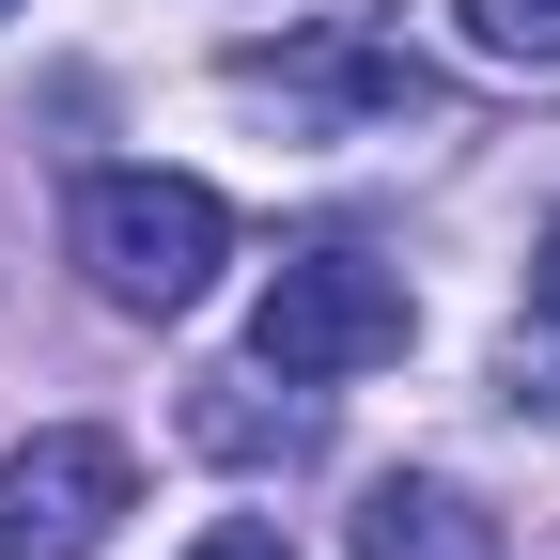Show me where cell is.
<instances>
[{"mask_svg":"<svg viewBox=\"0 0 560 560\" xmlns=\"http://www.w3.org/2000/svg\"><path fill=\"white\" fill-rule=\"evenodd\" d=\"M405 327H420L405 265H374L359 234H312V249H280V280L249 296V359L280 389H342V374L405 359Z\"/></svg>","mask_w":560,"mask_h":560,"instance_id":"6da1fadb","label":"cell"},{"mask_svg":"<svg viewBox=\"0 0 560 560\" xmlns=\"http://www.w3.org/2000/svg\"><path fill=\"white\" fill-rule=\"evenodd\" d=\"M79 265H94V296L109 312H202L219 296V265H234V202L202 187V172H94L79 187Z\"/></svg>","mask_w":560,"mask_h":560,"instance_id":"7a4b0ae2","label":"cell"},{"mask_svg":"<svg viewBox=\"0 0 560 560\" xmlns=\"http://www.w3.org/2000/svg\"><path fill=\"white\" fill-rule=\"evenodd\" d=\"M234 94H249V109H280L296 140L374 125V109H436V79L389 47V16H374V0H312L280 47H234Z\"/></svg>","mask_w":560,"mask_h":560,"instance_id":"3957f363","label":"cell"},{"mask_svg":"<svg viewBox=\"0 0 560 560\" xmlns=\"http://www.w3.org/2000/svg\"><path fill=\"white\" fill-rule=\"evenodd\" d=\"M125 514H140V452L109 420H47L0 467V560H94Z\"/></svg>","mask_w":560,"mask_h":560,"instance_id":"277c9868","label":"cell"},{"mask_svg":"<svg viewBox=\"0 0 560 560\" xmlns=\"http://www.w3.org/2000/svg\"><path fill=\"white\" fill-rule=\"evenodd\" d=\"M342 545H359V560H514L499 529H482V514L452 499V482H374Z\"/></svg>","mask_w":560,"mask_h":560,"instance_id":"5b68a950","label":"cell"},{"mask_svg":"<svg viewBox=\"0 0 560 560\" xmlns=\"http://www.w3.org/2000/svg\"><path fill=\"white\" fill-rule=\"evenodd\" d=\"M187 436L219 452V467H296L327 420H312V405H265V389H187Z\"/></svg>","mask_w":560,"mask_h":560,"instance_id":"8992f818","label":"cell"},{"mask_svg":"<svg viewBox=\"0 0 560 560\" xmlns=\"http://www.w3.org/2000/svg\"><path fill=\"white\" fill-rule=\"evenodd\" d=\"M482 62H560V0H452Z\"/></svg>","mask_w":560,"mask_h":560,"instance_id":"52a82bcc","label":"cell"},{"mask_svg":"<svg viewBox=\"0 0 560 560\" xmlns=\"http://www.w3.org/2000/svg\"><path fill=\"white\" fill-rule=\"evenodd\" d=\"M187 560H296V545H280L265 514H219V529H202V545H187Z\"/></svg>","mask_w":560,"mask_h":560,"instance_id":"ba28073f","label":"cell"},{"mask_svg":"<svg viewBox=\"0 0 560 560\" xmlns=\"http://www.w3.org/2000/svg\"><path fill=\"white\" fill-rule=\"evenodd\" d=\"M529 312H545V327H560V219H545V234H529Z\"/></svg>","mask_w":560,"mask_h":560,"instance_id":"9c48e42d","label":"cell"},{"mask_svg":"<svg viewBox=\"0 0 560 560\" xmlns=\"http://www.w3.org/2000/svg\"><path fill=\"white\" fill-rule=\"evenodd\" d=\"M514 405H545V420H560V359H514Z\"/></svg>","mask_w":560,"mask_h":560,"instance_id":"30bf717a","label":"cell"},{"mask_svg":"<svg viewBox=\"0 0 560 560\" xmlns=\"http://www.w3.org/2000/svg\"><path fill=\"white\" fill-rule=\"evenodd\" d=\"M0 16H32V0H0Z\"/></svg>","mask_w":560,"mask_h":560,"instance_id":"8fae6325","label":"cell"}]
</instances>
